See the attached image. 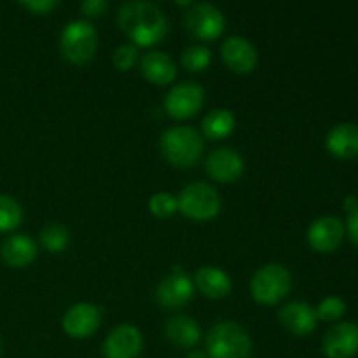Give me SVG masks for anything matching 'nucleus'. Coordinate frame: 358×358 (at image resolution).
<instances>
[{"label": "nucleus", "mask_w": 358, "mask_h": 358, "mask_svg": "<svg viewBox=\"0 0 358 358\" xmlns=\"http://www.w3.org/2000/svg\"><path fill=\"white\" fill-rule=\"evenodd\" d=\"M20 6L34 14H48L55 10L59 2L58 0H24V2H20Z\"/></svg>", "instance_id": "obj_29"}, {"label": "nucleus", "mask_w": 358, "mask_h": 358, "mask_svg": "<svg viewBox=\"0 0 358 358\" xmlns=\"http://www.w3.org/2000/svg\"><path fill=\"white\" fill-rule=\"evenodd\" d=\"M0 255L10 268H27L37 257V243L27 234H14L2 243Z\"/></svg>", "instance_id": "obj_17"}, {"label": "nucleus", "mask_w": 358, "mask_h": 358, "mask_svg": "<svg viewBox=\"0 0 358 358\" xmlns=\"http://www.w3.org/2000/svg\"><path fill=\"white\" fill-rule=\"evenodd\" d=\"M317 318L322 322H338L346 313V304L341 297L331 296L325 297L317 310Z\"/></svg>", "instance_id": "obj_27"}, {"label": "nucleus", "mask_w": 358, "mask_h": 358, "mask_svg": "<svg viewBox=\"0 0 358 358\" xmlns=\"http://www.w3.org/2000/svg\"><path fill=\"white\" fill-rule=\"evenodd\" d=\"M62 55L73 65L91 62L98 49V34L90 21L76 20L66 24L59 38Z\"/></svg>", "instance_id": "obj_4"}, {"label": "nucleus", "mask_w": 358, "mask_h": 358, "mask_svg": "<svg viewBox=\"0 0 358 358\" xmlns=\"http://www.w3.org/2000/svg\"><path fill=\"white\" fill-rule=\"evenodd\" d=\"M101 325V311L96 304L79 303L73 304L65 315H63L62 327L70 338L86 339L93 336Z\"/></svg>", "instance_id": "obj_10"}, {"label": "nucleus", "mask_w": 358, "mask_h": 358, "mask_svg": "<svg viewBox=\"0 0 358 358\" xmlns=\"http://www.w3.org/2000/svg\"><path fill=\"white\" fill-rule=\"evenodd\" d=\"M117 21L136 48L157 45L168 34V17L156 3L140 0L126 2L119 9Z\"/></svg>", "instance_id": "obj_1"}, {"label": "nucleus", "mask_w": 358, "mask_h": 358, "mask_svg": "<svg viewBox=\"0 0 358 358\" xmlns=\"http://www.w3.org/2000/svg\"><path fill=\"white\" fill-rule=\"evenodd\" d=\"M205 170L213 180L220 182V184H233L243 175L245 163L243 157L236 150L222 147V149H217L210 154Z\"/></svg>", "instance_id": "obj_14"}, {"label": "nucleus", "mask_w": 358, "mask_h": 358, "mask_svg": "<svg viewBox=\"0 0 358 358\" xmlns=\"http://www.w3.org/2000/svg\"><path fill=\"white\" fill-rule=\"evenodd\" d=\"M185 27L196 38L205 42L217 41L226 28V17L208 2L192 3L184 16Z\"/></svg>", "instance_id": "obj_7"}, {"label": "nucleus", "mask_w": 358, "mask_h": 358, "mask_svg": "<svg viewBox=\"0 0 358 358\" xmlns=\"http://www.w3.org/2000/svg\"><path fill=\"white\" fill-rule=\"evenodd\" d=\"M205 103V90L196 83L177 84L168 91L164 98V108L173 119L194 117Z\"/></svg>", "instance_id": "obj_8"}, {"label": "nucleus", "mask_w": 358, "mask_h": 358, "mask_svg": "<svg viewBox=\"0 0 358 358\" xmlns=\"http://www.w3.org/2000/svg\"><path fill=\"white\" fill-rule=\"evenodd\" d=\"M292 289V275L282 264H268L259 269L250 282L252 297L259 304L271 306L289 296Z\"/></svg>", "instance_id": "obj_5"}, {"label": "nucleus", "mask_w": 358, "mask_h": 358, "mask_svg": "<svg viewBox=\"0 0 358 358\" xmlns=\"http://www.w3.org/2000/svg\"><path fill=\"white\" fill-rule=\"evenodd\" d=\"M324 353L327 358H353L358 353V325L341 322L329 329L324 338Z\"/></svg>", "instance_id": "obj_15"}, {"label": "nucleus", "mask_w": 358, "mask_h": 358, "mask_svg": "<svg viewBox=\"0 0 358 358\" xmlns=\"http://www.w3.org/2000/svg\"><path fill=\"white\" fill-rule=\"evenodd\" d=\"M161 154L168 163L178 168H189L199 161L203 154V136L189 126H175L161 136Z\"/></svg>", "instance_id": "obj_2"}, {"label": "nucleus", "mask_w": 358, "mask_h": 358, "mask_svg": "<svg viewBox=\"0 0 358 358\" xmlns=\"http://www.w3.org/2000/svg\"><path fill=\"white\" fill-rule=\"evenodd\" d=\"M166 339L177 348H194L201 341V329L192 318L178 315L168 320L164 327Z\"/></svg>", "instance_id": "obj_21"}, {"label": "nucleus", "mask_w": 358, "mask_h": 358, "mask_svg": "<svg viewBox=\"0 0 358 358\" xmlns=\"http://www.w3.org/2000/svg\"><path fill=\"white\" fill-rule=\"evenodd\" d=\"M222 208L220 196L205 182H192L178 196V210L192 220H212Z\"/></svg>", "instance_id": "obj_6"}, {"label": "nucleus", "mask_w": 358, "mask_h": 358, "mask_svg": "<svg viewBox=\"0 0 358 358\" xmlns=\"http://www.w3.org/2000/svg\"><path fill=\"white\" fill-rule=\"evenodd\" d=\"M329 152L339 159H353L358 156V126L353 122L338 124L327 135Z\"/></svg>", "instance_id": "obj_19"}, {"label": "nucleus", "mask_w": 358, "mask_h": 358, "mask_svg": "<svg viewBox=\"0 0 358 358\" xmlns=\"http://www.w3.org/2000/svg\"><path fill=\"white\" fill-rule=\"evenodd\" d=\"M0 353H2V343H0Z\"/></svg>", "instance_id": "obj_34"}, {"label": "nucleus", "mask_w": 358, "mask_h": 358, "mask_svg": "<svg viewBox=\"0 0 358 358\" xmlns=\"http://www.w3.org/2000/svg\"><path fill=\"white\" fill-rule=\"evenodd\" d=\"M185 358H210L208 355H206V352H199V350H192L191 353H189L187 357Z\"/></svg>", "instance_id": "obj_33"}, {"label": "nucleus", "mask_w": 358, "mask_h": 358, "mask_svg": "<svg viewBox=\"0 0 358 358\" xmlns=\"http://www.w3.org/2000/svg\"><path fill=\"white\" fill-rule=\"evenodd\" d=\"M143 348L142 332L135 325H117L103 343L105 358H138Z\"/></svg>", "instance_id": "obj_11"}, {"label": "nucleus", "mask_w": 358, "mask_h": 358, "mask_svg": "<svg viewBox=\"0 0 358 358\" xmlns=\"http://www.w3.org/2000/svg\"><path fill=\"white\" fill-rule=\"evenodd\" d=\"M142 73L149 83L166 86L177 77V65L168 52L150 51L142 58Z\"/></svg>", "instance_id": "obj_18"}, {"label": "nucleus", "mask_w": 358, "mask_h": 358, "mask_svg": "<svg viewBox=\"0 0 358 358\" xmlns=\"http://www.w3.org/2000/svg\"><path fill=\"white\" fill-rule=\"evenodd\" d=\"M136 58H138V48L135 44H122L112 55L114 59L115 69L121 70V72H128L135 66Z\"/></svg>", "instance_id": "obj_28"}, {"label": "nucleus", "mask_w": 358, "mask_h": 358, "mask_svg": "<svg viewBox=\"0 0 358 358\" xmlns=\"http://www.w3.org/2000/svg\"><path fill=\"white\" fill-rule=\"evenodd\" d=\"M343 208L348 215H353V213L358 212V198L357 196H346L345 201H343Z\"/></svg>", "instance_id": "obj_32"}, {"label": "nucleus", "mask_w": 358, "mask_h": 358, "mask_svg": "<svg viewBox=\"0 0 358 358\" xmlns=\"http://www.w3.org/2000/svg\"><path fill=\"white\" fill-rule=\"evenodd\" d=\"M278 320L283 327L296 336H310L317 329V311L308 303H289L278 313Z\"/></svg>", "instance_id": "obj_16"}, {"label": "nucleus", "mask_w": 358, "mask_h": 358, "mask_svg": "<svg viewBox=\"0 0 358 358\" xmlns=\"http://www.w3.org/2000/svg\"><path fill=\"white\" fill-rule=\"evenodd\" d=\"M41 243L51 254H62L70 243V234L59 224H49L42 229L41 233Z\"/></svg>", "instance_id": "obj_24"}, {"label": "nucleus", "mask_w": 358, "mask_h": 358, "mask_svg": "<svg viewBox=\"0 0 358 358\" xmlns=\"http://www.w3.org/2000/svg\"><path fill=\"white\" fill-rule=\"evenodd\" d=\"M206 355L210 358H250L252 339L241 325L222 322L206 336Z\"/></svg>", "instance_id": "obj_3"}, {"label": "nucleus", "mask_w": 358, "mask_h": 358, "mask_svg": "<svg viewBox=\"0 0 358 358\" xmlns=\"http://www.w3.org/2000/svg\"><path fill=\"white\" fill-rule=\"evenodd\" d=\"M346 229H348L350 240L352 243L358 248V212L348 217V224H346Z\"/></svg>", "instance_id": "obj_31"}, {"label": "nucleus", "mask_w": 358, "mask_h": 358, "mask_svg": "<svg viewBox=\"0 0 358 358\" xmlns=\"http://www.w3.org/2000/svg\"><path fill=\"white\" fill-rule=\"evenodd\" d=\"M220 56L231 72L241 73V76L254 72L259 62L257 49L245 37L227 38L220 48Z\"/></svg>", "instance_id": "obj_12"}, {"label": "nucleus", "mask_w": 358, "mask_h": 358, "mask_svg": "<svg viewBox=\"0 0 358 358\" xmlns=\"http://www.w3.org/2000/svg\"><path fill=\"white\" fill-rule=\"evenodd\" d=\"M194 283L201 290V294H205L210 299H224L229 296L231 289H233L229 275L213 266H205V268L198 269L194 275Z\"/></svg>", "instance_id": "obj_20"}, {"label": "nucleus", "mask_w": 358, "mask_h": 358, "mask_svg": "<svg viewBox=\"0 0 358 358\" xmlns=\"http://www.w3.org/2000/svg\"><path fill=\"white\" fill-rule=\"evenodd\" d=\"M345 238V224L338 217H320L308 229V243L315 252L331 254Z\"/></svg>", "instance_id": "obj_13"}, {"label": "nucleus", "mask_w": 358, "mask_h": 358, "mask_svg": "<svg viewBox=\"0 0 358 358\" xmlns=\"http://www.w3.org/2000/svg\"><path fill=\"white\" fill-rule=\"evenodd\" d=\"M236 128V119L227 108H215L201 122L203 135L208 140L227 138Z\"/></svg>", "instance_id": "obj_22"}, {"label": "nucleus", "mask_w": 358, "mask_h": 358, "mask_svg": "<svg viewBox=\"0 0 358 358\" xmlns=\"http://www.w3.org/2000/svg\"><path fill=\"white\" fill-rule=\"evenodd\" d=\"M107 7L108 3L105 0H86V2L80 3V10L87 17H100L107 10Z\"/></svg>", "instance_id": "obj_30"}, {"label": "nucleus", "mask_w": 358, "mask_h": 358, "mask_svg": "<svg viewBox=\"0 0 358 358\" xmlns=\"http://www.w3.org/2000/svg\"><path fill=\"white\" fill-rule=\"evenodd\" d=\"M194 296V285L187 273L175 266L168 276L161 280L156 290V299L166 310H177L185 306Z\"/></svg>", "instance_id": "obj_9"}, {"label": "nucleus", "mask_w": 358, "mask_h": 358, "mask_svg": "<svg viewBox=\"0 0 358 358\" xmlns=\"http://www.w3.org/2000/svg\"><path fill=\"white\" fill-rule=\"evenodd\" d=\"M149 210L157 219H168L178 212V199L171 192L161 191L150 198Z\"/></svg>", "instance_id": "obj_26"}, {"label": "nucleus", "mask_w": 358, "mask_h": 358, "mask_svg": "<svg viewBox=\"0 0 358 358\" xmlns=\"http://www.w3.org/2000/svg\"><path fill=\"white\" fill-rule=\"evenodd\" d=\"M212 63V51L206 45H191L182 52V65L189 72H203L206 70Z\"/></svg>", "instance_id": "obj_25"}, {"label": "nucleus", "mask_w": 358, "mask_h": 358, "mask_svg": "<svg viewBox=\"0 0 358 358\" xmlns=\"http://www.w3.org/2000/svg\"><path fill=\"white\" fill-rule=\"evenodd\" d=\"M23 220V210L20 203L10 196L0 194V233L14 231Z\"/></svg>", "instance_id": "obj_23"}]
</instances>
